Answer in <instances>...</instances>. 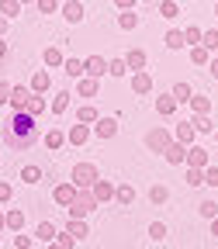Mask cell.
<instances>
[{
    "label": "cell",
    "instance_id": "cell-1",
    "mask_svg": "<svg viewBox=\"0 0 218 249\" xmlns=\"http://www.w3.org/2000/svg\"><path fill=\"white\" fill-rule=\"evenodd\" d=\"M38 118H31L28 111H14L11 114V121L4 124V145H11V149H28L31 142L38 139V124H35Z\"/></svg>",
    "mask_w": 218,
    "mask_h": 249
},
{
    "label": "cell",
    "instance_id": "cell-2",
    "mask_svg": "<svg viewBox=\"0 0 218 249\" xmlns=\"http://www.w3.org/2000/svg\"><path fill=\"white\" fill-rule=\"evenodd\" d=\"M70 180H73L76 191H90V187L97 183L101 177H97V166H93V163H76L73 173H70Z\"/></svg>",
    "mask_w": 218,
    "mask_h": 249
},
{
    "label": "cell",
    "instance_id": "cell-3",
    "mask_svg": "<svg viewBox=\"0 0 218 249\" xmlns=\"http://www.w3.org/2000/svg\"><path fill=\"white\" fill-rule=\"evenodd\" d=\"M97 208V197H93L90 191H76L73 204H70V218H76V222H87V214Z\"/></svg>",
    "mask_w": 218,
    "mask_h": 249
},
{
    "label": "cell",
    "instance_id": "cell-4",
    "mask_svg": "<svg viewBox=\"0 0 218 249\" xmlns=\"http://www.w3.org/2000/svg\"><path fill=\"white\" fill-rule=\"evenodd\" d=\"M83 73H87L90 80L104 76V73H108V59H104V55H87V59H83Z\"/></svg>",
    "mask_w": 218,
    "mask_h": 249
},
{
    "label": "cell",
    "instance_id": "cell-5",
    "mask_svg": "<svg viewBox=\"0 0 218 249\" xmlns=\"http://www.w3.org/2000/svg\"><path fill=\"white\" fill-rule=\"evenodd\" d=\"M183 163L191 166V170H208V152H204L201 145H191V149H187V156H183Z\"/></svg>",
    "mask_w": 218,
    "mask_h": 249
},
{
    "label": "cell",
    "instance_id": "cell-6",
    "mask_svg": "<svg viewBox=\"0 0 218 249\" xmlns=\"http://www.w3.org/2000/svg\"><path fill=\"white\" fill-rule=\"evenodd\" d=\"M145 145H149L152 152H163V149L170 145V132H166V128H152V132L145 135Z\"/></svg>",
    "mask_w": 218,
    "mask_h": 249
},
{
    "label": "cell",
    "instance_id": "cell-7",
    "mask_svg": "<svg viewBox=\"0 0 218 249\" xmlns=\"http://www.w3.org/2000/svg\"><path fill=\"white\" fill-rule=\"evenodd\" d=\"M52 197H55V204H62V208H70V204H73V197H76V187H73V180H70V183H55V191H52Z\"/></svg>",
    "mask_w": 218,
    "mask_h": 249
},
{
    "label": "cell",
    "instance_id": "cell-8",
    "mask_svg": "<svg viewBox=\"0 0 218 249\" xmlns=\"http://www.w3.org/2000/svg\"><path fill=\"white\" fill-rule=\"evenodd\" d=\"M62 18H66L70 24L83 21V0H66V4H62Z\"/></svg>",
    "mask_w": 218,
    "mask_h": 249
},
{
    "label": "cell",
    "instance_id": "cell-9",
    "mask_svg": "<svg viewBox=\"0 0 218 249\" xmlns=\"http://www.w3.org/2000/svg\"><path fill=\"white\" fill-rule=\"evenodd\" d=\"M90 194L97 197V204H101V201H111V197H114V183H108V180H97V183L90 187Z\"/></svg>",
    "mask_w": 218,
    "mask_h": 249
},
{
    "label": "cell",
    "instance_id": "cell-10",
    "mask_svg": "<svg viewBox=\"0 0 218 249\" xmlns=\"http://www.w3.org/2000/svg\"><path fill=\"white\" fill-rule=\"evenodd\" d=\"M93 132H97L101 139H114L118 135V121L114 118H97V128H93Z\"/></svg>",
    "mask_w": 218,
    "mask_h": 249
},
{
    "label": "cell",
    "instance_id": "cell-11",
    "mask_svg": "<svg viewBox=\"0 0 218 249\" xmlns=\"http://www.w3.org/2000/svg\"><path fill=\"white\" fill-rule=\"evenodd\" d=\"M28 101H31V90H28V87H14V93H11V107H14V111H24Z\"/></svg>",
    "mask_w": 218,
    "mask_h": 249
},
{
    "label": "cell",
    "instance_id": "cell-12",
    "mask_svg": "<svg viewBox=\"0 0 218 249\" xmlns=\"http://www.w3.org/2000/svg\"><path fill=\"white\" fill-rule=\"evenodd\" d=\"M125 66L135 70V73H142V70H145V52H142V49H132L128 55H125Z\"/></svg>",
    "mask_w": 218,
    "mask_h": 249
},
{
    "label": "cell",
    "instance_id": "cell-13",
    "mask_svg": "<svg viewBox=\"0 0 218 249\" xmlns=\"http://www.w3.org/2000/svg\"><path fill=\"white\" fill-rule=\"evenodd\" d=\"M4 225H7L11 232H21V229H24V211H18V208H11V211L4 214Z\"/></svg>",
    "mask_w": 218,
    "mask_h": 249
},
{
    "label": "cell",
    "instance_id": "cell-14",
    "mask_svg": "<svg viewBox=\"0 0 218 249\" xmlns=\"http://www.w3.org/2000/svg\"><path fill=\"white\" fill-rule=\"evenodd\" d=\"M132 90H135V93H149V90H152V76H149L145 70L135 73V76H132Z\"/></svg>",
    "mask_w": 218,
    "mask_h": 249
},
{
    "label": "cell",
    "instance_id": "cell-15",
    "mask_svg": "<svg viewBox=\"0 0 218 249\" xmlns=\"http://www.w3.org/2000/svg\"><path fill=\"white\" fill-rule=\"evenodd\" d=\"M55 235H59V229H55L52 222H38V229H35V239H42V242H55Z\"/></svg>",
    "mask_w": 218,
    "mask_h": 249
},
{
    "label": "cell",
    "instance_id": "cell-16",
    "mask_svg": "<svg viewBox=\"0 0 218 249\" xmlns=\"http://www.w3.org/2000/svg\"><path fill=\"white\" fill-rule=\"evenodd\" d=\"M97 118H101V114H97V107H93V104H83V107L76 111V121H80V124H97Z\"/></svg>",
    "mask_w": 218,
    "mask_h": 249
},
{
    "label": "cell",
    "instance_id": "cell-17",
    "mask_svg": "<svg viewBox=\"0 0 218 249\" xmlns=\"http://www.w3.org/2000/svg\"><path fill=\"white\" fill-rule=\"evenodd\" d=\"M87 135H90V124H73V128H70V135H66V142L83 145V142H87Z\"/></svg>",
    "mask_w": 218,
    "mask_h": 249
},
{
    "label": "cell",
    "instance_id": "cell-18",
    "mask_svg": "<svg viewBox=\"0 0 218 249\" xmlns=\"http://www.w3.org/2000/svg\"><path fill=\"white\" fill-rule=\"evenodd\" d=\"M163 156L170 163H183V156H187V145H180V142H170L166 149H163Z\"/></svg>",
    "mask_w": 218,
    "mask_h": 249
},
{
    "label": "cell",
    "instance_id": "cell-19",
    "mask_svg": "<svg viewBox=\"0 0 218 249\" xmlns=\"http://www.w3.org/2000/svg\"><path fill=\"white\" fill-rule=\"evenodd\" d=\"M49 83H52V76H49L45 70H38L35 76H31V87H28V90H35V93H45V90H49Z\"/></svg>",
    "mask_w": 218,
    "mask_h": 249
},
{
    "label": "cell",
    "instance_id": "cell-20",
    "mask_svg": "<svg viewBox=\"0 0 218 249\" xmlns=\"http://www.w3.org/2000/svg\"><path fill=\"white\" fill-rule=\"evenodd\" d=\"M76 93H80V97H97V80H90V76H80V83H76Z\"/></svg>",
    "mask_w": 218,
    "mask_h": 249
},
{
    "label": "cell",
    "instance_id": "cell-21",
    "mask_svg": "<svg viewBox=\"0 0 218 249\" xmlns=\"http://www.w3.org/2000/svg\"><path fill=\"white\" fill-rule=\"evenodd\" d=\"M66 107H70V93H66V90H59L55 97L49 101V111H52V114H62Z\"/></svg>",
    "mask_w": 218,
    "mask_h": 249
},
{
    "label": "cell",
    "instance_id": "cell-22",
    "mask_svg": "<svg viewBox=\"0 0 218 249\" xmlns=\"http://www.w3.org/2000/svg\"><path fill=\"white\" fill-rule=\"evenodd\" d=\"M66 235H73V239H87L90 229H87V222H76V218H70V222H66Z\"/></svg>",
    "mask_w": 218,
    "mask_h": 249
},
{
    "label": "cell",
    "instance_id": "cell-23",
    "mask_svg": "<svg viewBox=\"0 0 218 249\" xmlns=\"http://www.w3.org/2000/svg\"><path fill=\"white\" fill-rule=\"evenodd\" d=\"M42 59H45V66H49V70H55V66H62V62H66V59H62V52H59V45H49Z\"/></svg>",
    "mask_w": 218,
    "mask_h": 249
},
{
    "label": "cell",
    "instance_id": "cell-24",
    "mask_svg": "<svg viewBox=\"0 0 218 249\" xmlns=\"http://www.w3.org/2000/svg\"><path fill=\"white\" fill-rule=\"evenodd\" d=\"M114 201H118V204H132V201H135V187H128V183L114 187Z\"/></svg>",
    "mask_w": 218,
    "mask_h": 249
},
{
    "label": "cell",
    "instance_id": "cell-25",
    "mask_svg": "<svg viewBox=\"0 0 218 249\" xmlns=\"http://www.w3.org/2000/svg\"><path fill=\"white\" fill-rule=\"evenodd\" d=\"M191 107H194V114H198V118H204V114H208V107H211V101L204 97V93H194V97H191Z\"/></svg>",
    "mask_w": 218,
    "mask_h": 249
},
{
    "label": "cell",
    "instance_id": "cell-26",
    "mask_svg": "<svg viewBox=\"0 0 218 249\" xmlns=\"http://www.w3.org/2000/svg\"><path fill=\"white\" fill-rule=\"evenodd\" d=\"M24 111H28L31 118H38L42 111H49V104H45V101L38 97V93H31V101H28V107H24Z\"/></svg>",
    "mask_w": 218,
    "mask_h": 249
},
{
    "label": "cell",
    "instance_id": "cell-27",
    "mask_svg": "<svg viewBox=\"0 0 218 249\" xmlns=\"http://www.w3.org/2000/svg\"><path fill=\"white\" fill-rule=\"evenodd\" d=\"M194 135H198V132H194V124H191V121H187V124H177V142H180V145H187Z\"/></svg>",
    "mask_w": 218,
    "mask_h": 249
},
{
    "label": "cell",
    "instance_id": "cell-28",
    "mask_svg": "<svg viewBox=\"0 0 218 249\" xmlns=\"http://www.w3.org/2000/svg\"><path fill=\"white\" fill-rule=\"evenodd\" d=\"M45 145L49 149H62V145H66V135H62L59 128H52V132H45Z\"/></svg>",
    "mask_w": 218,
    "mask_h": 249
},
{
    "label": "cell",
    "instance_id": "cell-29",
    "mask_svg": "<svg viewBox=\"0 0 218 249\" xmlns=\"http://www.w3.org/2000/svg\"><path fill=\"white\" fill-rule=\"evenodd\" d=\"M21 180H24L28 187H35V183L42 180V170H38V166H24V170H21Z\"/></svg>",
    "mask_w": 218,
    "mask_h": 249
},
{
    "label": "cell",
    "instance_id": "cell-30",
    "mask_svg": "<svg viewBox=\"0 0 218 249\" xmlns=\"http://www.w3.org/2000/svg\"><path fill=\"white\" fill-rule=\"evenodd\" d=\"M156 111H160V114H173V111H177V101L170 97V93H163V97L156 101Z\"/></svg>",
    "mask_w": 218,
    "mask_h": 249
},
{
    "label": "cell",
    "instance_id": "cell-31",
    "mask_svg": "<svg viewBox=\"0 0 218 249\" xmlns=\"http://www.w3.org/2000/svg\"><path fill=\"white\" fill-rule=\"evenodd\" d=\"M201 49H208V52L218 49V31H215V28H211V31H201Z\"/></svg>",
    "mask_w": 218,
    "mask_h": 249
},
{
    "label": "cell",
    "instance_id": "cell-32",
    "mask_svg": "<svg viewBox=\"0 0 218 249\" xmlns=\"http://www.w3.org/2000/svg\"><path fill=\"white\" fill-rule=\"evenodd\" d=\"M135 24H139V18H135L132 11H121V14H118V28H125V31H132Z\"/></svg>",
    "mask_w": 218,
    "mask_h": 249
},
{
    "label": "cell",
    "instance_id": "cell-33",
    "mask_svg": "<svg viewBox=\"0 0 218 249\" xmlns=\"http://www.w3.org/2000/svg\"><path fill=\"white\" fill-rule=\"evenodd\" d=\"M170 97H173V101L180 104V101H191V97H194V93H191V87H187V83H177V87H173V93H170Z\"/></svg>",
    "mask_w": 218,
    "mask_h": 249
},
{
    "label": "cell",
    "instance_id": "cell-34",
    "mask_svg": "<svg viewBox=\"0 0 218 249\" xmlns=\"http://www.w3.org/2000/svg\"><path fill=\"white\" fill-rule=\"evenodd\" d=\"M160 14H163V18H166V21H173V18H177V14H180V7H177V4H173V0H160Z\"/></svg>",
    "mask_w": 218,
    "mask_h": 249
},
{
    "label": "cell",
    "instance_id": "cell-35",
    "mask_svg": "<svg viewBox=\"0 0 218 249\" xmlns=\"http://www.w3.org/2000/svg\"><path fill=\"white\" fill-rule=\"evenodd\" d=\"M149 201H152V204H166V201H170V191H166V187H152V191H149Z\"/></svg>",
    "mask_w": 218,
    "mask_h": 249
},
{
    "label": "cell",
    "instance_id": "cell-36",
    "mask_svg": "<svg viewBox=\"0 0 218 249\" xmlns=\"http://www.w3.org/2000/svg\"><path fill=\"white\" fill-rule=\"evenodd\" d=\"M62 66H66V73H70V76H76V80L83 76V59H66Z\"/></svg>",
    "mask_w": 218,
    "mask_h": 249
},
{
    "label": "cell",
    "instance_id": "cell-37",
    "mask_svg": "<svg viewBox=\"0 0 218 249\" xmlns=\"http://www.w3.org/2000/svg\"><path fill=\"white\" fill-rule=\"evenodd\" d=\"M49 249H73V235L59 232V235H55V242H49Z\"/></svg>",
    "mask_w": 218,
    "mask_h": 249
},
{
    "label": "cell",
    "instance_id": "cell-38",
    "mask_svg": "<svg viewBox=\"0 0 218 249\" xmlns=\"http://www.w3.org/2000/svg\"><path fill=\"white\" fill-rule=\"evenodd\" d=\"M18 11H21L18 0H0V14H4V18H14Z\"/></svg>",
    "mask_w": 218,
    "mask_h": 249
},
{
    "label": "cell",
    "instance_id": "cell-39",
    "mask_svg": "<svg viewBox=\"0 0 218 249\" xmlns=\"http://www.w3.org/2000/svg\"><path fill=\"white\" fill-rule=\"evenodd\" d=\"M108 73H111V76H125V73H128L125 59H111V62H108Z\"/></svg>",
    "mask_w": 218,
    "mask_h": 249
},
{
    "label": "cell",
    "instance_id": "cell-40",
    "mask_svg": "<svg viewBox=\"0 0 218 249\" xmlns=\"http://www.w3.org/2000/svg\"><path fill=\"white\" fill-rule=\"evenodd\" d=\"M198 42H201V28H187V31H183V45H191V49H194Z\"/></svg>",
    "mask_w": 218,
    "mask_h": 249
},
{
    "label": "cell",
    "instance_id": "cell-41",
    "mask_svg": "<svg viewBox=\"0 0 218 249\" xmlns=\"http://www.w3.org/2000/svg\"><path fill=\"white\" fill-rule=\"evenodd\" d=\"M149 239H156V242L166 239V225H163V222H152V225H149Z\"/></svg>",
    "mask_w": 218,
    "mask_h": 249
},
{
    "label": "cell",
    "instance_id": "cell-42",
    "mask_svg": "<svg viewBox=\"0 0 218 249\" xmlns=\"http://www.w3.org/2000/svg\"><path fill=\"white\" fill-rule=\"evenodd\" d=\"M11 93H14V87H11L7 80H0V107H4V104H11Z\"/></svg>",
    "mask_w": 218,
    "mask_h": 249
},
{
    "label": "cell",
    "instance_id": "cell-43",
    "mask_svg": "<svg viewBox=\"0 0 218 249\" xmlns=\"http://www.w3.org/2000/svg\"><path fill=\"white\" fill-rule=\"evenodd\" d=\"M166 49H183V31H170V35H166Z\"/></svg>",
    "mask_w": 218,
    "mask_h": 249
},
{
    "label": "cell",
    "instance_id": "cell-44",
    "mask_svg": "<svg viewBox=\"0 0 218 249\" xmlns=\"http://www.w3.org/2000/svg\"><path fill=\"white\" fill-rule=\"evenodd\" d=\"M191 59H194V66H204V62H208V49L194 45V49H191Z\"/></svg>",
    "mask_w": 218,
    "mask_h": 249
},
{
    "label": "cell",
    "instance_id": "cell-45",
    "mask_svg": "<svg viewBox=\"0 0 218 249\" xmlns=\"http://www.w3.org/2000/svg\"><path fill=\"white\" fill-rule=\"evenodd\" d=\"M187 183H191V187L204 183V170H191V166H187Z\"/></svg>",
    "mask_w": 218,
    "mask_h": 249
},
{
    "label": "cell",
    "instance_id": "cell-46",
    "mask_svg": "<svg viewBox=\"0 0 218 249\" xmlns=\"http://www.w3.org/2000/svg\"><path fill=\"white\" fill-rule=\"evenodd\" d=\"M201 214L204 218H218V201H204L201 204Z\"/></svg>",
    "mask_w": 218,
    "mask_h": 249
},
{
    "label": "cell",
    "instance_id": "cell-47",
    "mask_svg": "<svg viewBox=\"0 0 218 249\" xmlns=\"http://www.w3.org/2000/svg\"><path fill=\"white\" fill-rule=\"evenodd\" d=\"M191 124H194V132H215V124L208 121V114H204V118H198V121H191Z\"/></svg>",
    "mask_w": 218,
    "mask_h": 249
},
{
    "label": "cell",
    "instance_id": "cell-48",
    "mask_svg": "<svg viewBox=\"0 0 218 249\" xmlns=\"http://www.w3.org/2000/svg\"><path fill=\"white\" fill-rule=\"evenodd\" d=\"M11 197H14V187H11V183L4 180V183H0V204H7Z\"/></svg>",
    "mask_w": 218,
    "mask_h": 249
},
{
    "label": "cell",
    "instance_id": "cell-49",
    "mask_svg": "<svg viewBox=\"0 0 218 249\" xmlns=\"http://www.w3.org/2000/svg\"><path fill=\"white\" fill-rule=\"evenodd\" d=\"M204 183L218 187V166H208V170H204Z\"/></svg>",
    "mask_w": 218,
    "mask_h": 249
},
{
    "label": "cell",
    "instance_id": "cell-50",
    "mask_svg": "<svg viewBox=\"0 0 218 249\" xmlns=\"http://www.w3.org/2000/svg\"><path fill=\"white\" fill-rule=\"evenodd\" d=\"M42 14H55V0H35Z\"/></svg>",
    "mask_w": 218,
    "mask_h": 249
},
{
    "label": "cell",
    "instance_id": "cell-51",
    "mask_svg": "<svg viewBox=\"0 0 218 249\" xmlns=\"http://www.w3.org/2000/svg\"><path fill=\"white\" fill-rule=\"evenodd\" d=\"M14 246H18V249H31V235H18Z\"/></svg>",
    "mask_w": 218,
    "mask_h": 249
},
{
    "label": "cell",
    "instance_id": "cell-52",
    "mask_svg": "<svg viewBox=\"0 0 218 249\" xmlns=\"http://www.w3.org/2000/svg\"><path fill=\"white\" fill-rule=\"evenodd\" d=\"M114 4H118L121 11H132V4H135V0H114Z\"/></svg>",
    "mask_w": 218,
    "mask_h": 249
},
{
    "label": "cell",
    "instance_id": "cell-53",
    "mask_svg": "<svg viewBox=\"0 0 218 249\" xmlns=\"http://www.w3.org/2000/svg\"><path fill=\"white\" fill-rule=\"evenodd\" d=\"M4 35H7V18L0 14V38H4Z\"/></svg>",
    "mask_w": 218,
    "mask_h": 249
},
{
    "label": "cell",
    "instance_id": "cell-54",
    "mask_svg": "<svg viewBox=\"0 0 218 249\" xmlns=\"http://www.w3.org/2000/svg\"><path fill=\"white\" fill-rule=\"evenodd\" d=\"M211 76L218 80V59H211Z\"/></svg>",
    "mask_w": 218,
    "mask_h": 249
},
{
    "label": "cell",
    "instance_id": "cell-55",
    "mask_svg": "<svg viewBox=\"0 0 218 249\" xmlns=\"http://www.w3.org/2000/svg\"><path fill=\"white\" fill-rule=\"evenodd\" d=\"M4 55H7V42H4V38H0V59H4Z\"/></svg>",
    "mask_w": 218,
    "mask_h": 249
},
{
    "label": "cell",
    "instance_id": "cell-56",
    "mask_svg": "<svg viewBox=\"0 0 218 249\" xmlns=\"http://www.w3.org/2000/svg\"><path fill=\"white\" fill-rule=\"evenodd\" d=\"M211 235H218V218H211Z\"/></svg>",
    "mask_w": 218,
    "mask_h": 249
},
{
    "label": "cell",
    "instance_id": "cell-57",
    "mask_svg": "<svg viewBox=\"0 0 218 249\" xmlns=\"http://www.w3.org/2000/svg\"><path fill=\"white\" fill-rule=\"evenodd\" d=\"M0 229H4V211H0Z\"/></svg>",
    "mask_w": 218,
    "mask_h": 249
},
{
    "label": "cell",
    "instance_id": "cell-58",
    "mask_svg": "<svg viewBox=\"0 0 218 249\" xmlns=\"http://www.w3.org/2000/svg\"><path fill=\"white\" fill-rule=\"evenodd\" d=\"M18 4H31V0H18Z\"/></svg>",
    "mask_w": 218,
    "mask_h": 249
},
{
    "label": "cell",
    "instance_id": "cell-59",
    "mask_svg": "<svg viewBox=\"0 0 218 249\" xmlns=\"http://www.w3.org/2000/svg\"><path fill=\"white\" fill-rule=\"evenodd\" d=\"M215 18H218V4H215Z\"/></svg>",
    "mask_w": 218,
    "mask_h": 249
},
{
    "label": "cell",
    "instance_id": "cell-60",
    "mask_svg": "<svg viewBox=\"0 0 218 249\" xmlns=\"http://www.w3.org/2000/svg\"><path fill=\"white\" fill-rule=\"evenodd\" d=\"M215 139H218V132H215Z\"/></svg>",
    "mask_w": 218,
    "mask_h": 249
},
{
    "label": "cell",
    "instance_id": "cell-61",
    "mask_svg": "<svg viewBox=\"0 0 218 249\" xmlns=\"http://www.w3.org/2000/svg\"><path fill=\"white\" fill-rule=\"evenodd\" d=\"M142 4H145V0H142Z\"/></svg>",
    "mask_w": 218,
    "mask_h": 249
}]
</instances>
